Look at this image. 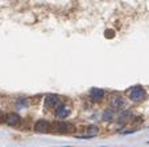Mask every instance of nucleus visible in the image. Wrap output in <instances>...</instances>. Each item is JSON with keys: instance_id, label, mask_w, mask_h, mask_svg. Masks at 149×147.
Listing matches in <instances>:
<instances>
[{"instance_id": "nucleus-1", "label": "nucleus", "mask_w": 149, "mask_h": 147, "mask_svg": "<svg viewBox=\"0 0 149 147\" xmlns=\"http://www.w3.org/2000/svg\"><path fill=\"white\" fill-rule=\"evenodd\" d=\"M145 96H146L145 89H144L143 87H140V85L131 88V89H129V92H128L129 100H132V101H135V102L143 101V100L145 99Z\"/></svg>"}, {"instance_id": "nucleus-2", "label": "nucleus", "mask_w": 149, "mask_h": 147, "mask_svg": "<svg viewBox=\"0 0 149 147\" xmlns=\"http://www.w3.org/2000/svg\"><path fill=\"white\" fill-rule=\"evenodd\" d=\"M109 104H111V106L114 109H124L127 106L125 99L123 96H120V95H114L111 97V100H109Z\"/></svg>"}, {"instance_id": "nucleus-3", "label": "nucleus", "mask_w": 149, "mask_h": 147, "mask_svg": "<svg viewBox=\"0 0 149 147\" xmlns=\"http://www.w3.org/2000/svg\"><path fill=\"white\" fill-rule=\"evenodd\" d=\"M70 114V109L66 105L63 104H60L57 108H55V117H57L58 120H65L67 118Z\"/></svg>"}, {"instance_id": "nucleus-4", "label": "nucleus", "mask_w": 149, "mask_h": 147, "mask_svg": "<svg viewBox=\"0 0 149 147\" xmlns=\"http://www.w3.org/2000/svg\"><path fill=\"white\" fill-rule=\"evenodd\" d=\"M104 96H106V92L103 89H100V88H92L90 91V97L94 101H102L104 99Z\"/></svg>"}, {"instance_id": "nucleus-5", "label": "nucleus", "mask_w": 149, "mask_h": 147, "mask_svg": "<svg viewBox=\"0 0 149 147\" xmlns=\"http://www.w3.org/2000/svg\"><path fill=\"white\" fill-rule=\"evenodd\" d=\"M45 106L48 108H53V106H58L60 105V97L57 95H48L45 97V101H44Z\"/></svg>"}, {"instance_id": "nucleus-6", "label": "nucleus", "mask_w": 149, "mask_h": 147, "mask_svg": "<svg viewBox=\"0 0 149 147\" xmlns=\"http://www.w3.org/2000/svg\"><path fill=\"white\" fill-rule=\"evenodd\" d=\"M49 127H50V125H49V122L45 121V120H38L35 124V130L37 131V133H48Z\"/></svg>"}, {"instance_id": "nucleus-7", "label": "nucleus", "mask_w": 149, "mask_h": 147, "mask_svg": "<svg viewBox=\"0 0 149 147\" xmlns=\"http://www.w3.org/2000/svg\"><path fill=\"white\" fill-rule=\"evenodd\" d=\"M6 121L9 126H17L20 124V116L17 113H9V114H7Z\"/></svg>"}, {"instance_id": "nucleus-8", "label": "nucleus", "mask_w": 149, "mask_h": 147, "mask_svg": "<svg viewBox=\"0 0 149 147\" xmlns=\"http://www.w3.org/2000/svg\"><path fill=\"white\" fill-rule=\"evenodd\" d=\"M70 130H73V125H70V124L61 122V124L55 125V131H58V133H67Z\"/></svg>"}, {"instance_id": "nucleus-9", "label": "nucleus", "mask_w": 149, "mask_h": 147, "mask_svg": "<svg viewBox=\"0 0 149 147\" xmlns=\"http://www.w3.org/2000/svg\"><path fill=\"white\" fill-rule=\"evenodd\" d=\"M98 134V127L96 126H89L86 130V134L82 137H78V138H82V139H90L92 137H95Z\"/></svg>"}, {"instance_id": "nucleus-10", "label": "nucleus", "mask_w": 149, "mask_h": 147, "mask_svg": "<svg viewBox=\"0 0 149 147\" xmlns=\"http://www.w3.org/2000/svg\"><path fill=\"white\" fill-rule=\"evenodd\" d=\"M114 117H115V112L114 110H111V109L106 110V112L103 113V120L104 121H112Z\"/></svg>"}, {"instance_id": "nucleus-11", "label": "nucleus", "mask_w": 149, "mask_h": 147, "mask_svg": "<svg viewBox=\"0 0 149 147\" xmlns=\"http://www.w3.org/2000/svg\"><path fill=\"white\" fill-rule=\"evenodd\" d=\"M131 116H132L131 112H123V113H121V116H120V118H119V121L125 122V121H128V120L131 118Z\"/></svg>"}, {"instance_id": "nucleus-12", "label": "nucleus", "mask_w": 149, "mask_h": 147, "mask_svg": "<svg viewBox=\"0 0 149 147\" xmlns=\"http://www.w3.org/2000/svg\"><path fill=\"white\" fill-rule=\"evenodd\" d=\"M6 120H7V116H4L3 112H0V124H1V122H4Z\"/></svg>"}, {"instance_id": "nucleus-13", "label": "nucleus", "mask_w": 149, "mask_h": 147, "mask_svg": "<svg viewBox=\"0 0 149 147\" xmlns=\"http://www.w3.org/2000/svg\"><path fill=\"white\" fill-rule=\"evenodd\" d=\"M106 36L108 37V38H112V37H114V30H107L106 32Z\"/></svg>"}, {"instance_id": "nucleus-14", "label": "nucleus", "mask_w": 149, "mask_h": 147, "mask_svg": "<svg viewBox=\"0 0 149 147\" xmlns=\"http://www.w3.org/2000/svg\"><path fill=\"white\" fill-rule=\"evenodd\" d=\"M17 106L19 108H25V100H23V101H19Z\"/></svg>"}]
</instances>
